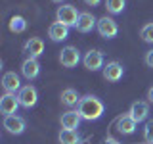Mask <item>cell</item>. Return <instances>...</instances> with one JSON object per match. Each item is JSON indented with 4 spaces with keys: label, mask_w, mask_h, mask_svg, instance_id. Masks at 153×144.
I'll use <instances>...</instances> for the list:
<instances>
[{
    "label": "cell",
    "mask_w": 153,
    "mask_h": 144,
    "mask_svg": "<svg viewBox=\"0 0 153 144\" xmlns=\"http://www.w3.org/2000/svg\"><path fill=\"white\" fill-rule=\"evenodd\" d=\"M128 115H130L136 123H142V121H146L147 115H149V106H147L146 102H134L130 106V112H128Z\"/></svg>",
    "instance_id": "14"
},
{
    "label": "cell",
    "mask_w": 153,
    "mask_h": 144,
    "mask_svg": "<svg viewBox=\"0 0 153 144\" xmlns=\"http://www.w3.org/2000/svg\"><path fill=\"white\" fill-rule=\"evenodd\" d=\"M96 25H98V19L94 17V14L82 12V14L79 16V21H76V31H80V33H90Z\"/></svg>",
    "instance_id": "13"
},
{
    "label": "cell",
    "mask_w": 153,
    "mask_h": 144,
    "mask_svg": "<svg viewBox=\"0 0 153 144\" xmlns=\"http://www.w3.org/2000/svg\"><path fill=\"white\" fill-rule=\"evenodd\" d=\"M27 29V21L21 16H13L10 19V31L12 33H23Z\"/></svg>",
    "instance_id": "21"
},
{
    "label": "cell",
    "mask_w": 153,
    "mask_h": 144,
    "mask_svg": "<svg viewBox=\"0 0 153 144\" xmlns=\"http://www.w3.org/2000/svg\"><path fill=\"white\" fill-rule=\"evenodd\" d=\"M82 64L88 71H98V69H102V67H105L103 65V54L100 50H90V52H86V56L82 58Z\"/></svg>",
    "instance_id": "8"
},
{
    "label": "cell",
    "mask_w": 153,
    "mask_h": 144,
    "mask_svg": "<svg viewBox=\"0 0 153 144\" xmlns=\"http://www.w3.org/2000/svg\"><path fill=\"white\" fill-rule=\"evenodd\" d=\"M146 64H147V67H153V50H149L146 54Z\"/></svg>",
    "instance_id": "24"
},
{
    "label": "cell",
    "mask_w": 153,
    "mask_h": 144,
    "mask_svg": "<svg viewBox=\"0 0 153 144\" xmlns=\"http://www.w3.org/2000/svg\"><path fill=\"white\" fill-rule=\"evenodd\" d=\"M21 73L27 81H33L36 79L38 73H40V64H38L36 58H25L21 64Z\"/></svg>",
    "instance_id": "10"
},
{
    "label": "cell",
    "mask_w": 153,
    "mask_h": 144,
    "mask_svg": "<svg viewBox=\"0 0 153 144\" xmlns=\"http://www.w3.org/2000/svg\"><path fill=\"white\" fill-rule=\"evenodd\" d=\"M25 127H27L25 119L19 117V115H8V117H4V129L10 134H23Z\"/></svg>",
    "instance_id": "7"
},
{
    "label": "cell",
    "mask_w": 153,
    "mask_h": 144,
    "mask_svg": "<svg viewBox=\"0 0 153 144\" xmlns=\"http://www.w3.org/2000/svg\"><path fill=\"white\" fill-rule=\"evenodd\" d=\"M80 115L79 112H73V110H69V112H65L61 115V127L67 129V131H75V129H79L80 125Z\"/></svg>",
    "instance_id": "16"
},
{
    "label": "cell",
    "mask_w": 153,
    "mask_h": 144,
    "mask_svg": "<svg viewBox=\"0 0 153 144\" xmlns=\"http://www.w3.org/2000/svg\"><path fill=\"white\" fill-rule=\"evenodd\" d=\"M76 112H79V115L84 121H96V119H100L103 115L105 106L100 98H96L92 94H86L80 98L79 106H76Z\"/></svg>",
    "instance_id": "1"
},
{
    "label": "cell",
    "mask_w": 153,
    "mask_h": 144,
    "mask_svg": "<svg viewBox=\"0 0 153 144\" xmlns=\"http://www.w3.org/2000/svg\"><path fill=\"white\" fill-rule=\"evenodd\" d=\"M48 37H50L52 42H61L69 37V27H65L63 23H59V21H54L48 27Z\"/></svg>",
    "instance_id": "12"
},
{
    "label": "cell",
    "mask_w": 153,
    "mask_h": 144,
    "mask_svg": "<svg viewBox=\"0 0 153 144\" xmlns=\"http://www.w3.org/2000/svg\"><path fill=\"white\" fill-rule=\"evenodd\" d=\"M52 2H56V4H61V2H63V0H52Z\"/></svg>",
    "instance_id": "28"
},
{
    "label": "cell",
    "mask_w": 153,
    "mask_h": 144,
    "mask_svg": "<svg viewBox=\"0 0 153 144\" xmlns=\"http://www.w3.org/2000/svg\"><path fill=\"white\" fill-rule=\"evenodd\" d=\"M140 37H142L143 42H149V44H153V23H147V25L142 27Z\"/></svg>",
    "instance_id": "22"
},
{
    "label": "cell",
    "mask_w": 153,
    "mask_h": 144,
    "mask_svg": "<svg viewBox=\"0 0 153 144\" xmlns=\"http://www.w3.org/2000/svg\"><path fill=\"white\" fill-rule=\"evenodd\" d=\"M143 140L147 144H153V119L146 123V129H143Z\"/></svg>",
    "instance_id": "23"
},
{
    "label": "cell",
    "mask_w": 153,
    "mask_h": 144,
    "mask_svg": "<svg viewBox=\"0 0 153 144\" xmlns=\"http://www.w3.org/2000/svg\"><path fill=\"white\" fill-rule=\"evenodd\" d=\"M79 16H80V14L76 12V8L73 6V4H63V6H59V8H57V12H56L57 21L63 23L65 27H76Z\"/></svg>",
    "instance_id": "2"
},
{
    "label": "cell",
    "mask_w": 153,
    "mask_h": 144,
    "mask_svg": "<svg viewBox=\"0 0 153 144\" xmlns=\"http://www.w3.org/2000/svg\"><path fill=\"white\" fill-rule=\"evenodd\" d=\"M86 4H88V6H98L100 2H102V0H84Z\"/></svg>",
    "instance_id": "26"
},
{
    "label": "cell",
    "mask_w": 153,
    "mask_h": 144,
    "mask_svg": "<svg viewBox=\"0 0 153 144\" xmlns=\"http://www.w3.org/2000/svg\"><path fill=\"white\" fill-rule=\"evenodd\" d=\"M2 86H4L6 92H12V94H16V92H19V90L23 88L19 77L13 73V71H8V73L2 77Z\"/></svg>",
    "instance_id": "15"
},
{
    "label": "cell",
    "mask_w": 153,
    "mask_h": 144,
    "mask_svg": "<svg viewBox=\"0 0 153 144\" xmlns=\"http://www.w3.org/2000/svg\"><path fill=\"white\" fill-rule=\"evenodd\" d=\"M59 144H80V136L76 131H63L59 133Z\"/></svg>",
    "instance_id": "19"
},
{
    "label": "cell",
    "mask_w": 153,
    "mask_h": 144,
    "mask_svg": "<svg viewBox=\"0 0 153 144\" xmlns=\"http://www.w3.org/2000/svg\"><path fill=\"white\" fill-rule=\"evenodd\" d=\"M96 29H98V33H100V37H103V38H115L119 35V25H117V21H115L113 17H102V19H98V25H96Z\"/></svg>",
    "instance_id": "3"
},
{
    "label": "cell",
    "mask_w": 153,
    "mask_h": 144,
    "mask_svg": "<svg viewBox=\"0 0 153 144\" xmlns=\"http://www.w3.org/2000/svg\"><path fill=\"white\" fill-rule=\"evenodd\" d=\"M59 62H61L63 67H67V69L76 67L79 62H80V52L76 50L75 46H65V48H61V52H59Z\"/></svg>",
    "instance_id": "4"
},
{
    "label": "cell",
    "mask_w": 153,
    "mask_h": 144,
    "mask_svg": "<svg viewBox=\"0 0 153 144\" xmlns=\"http://www.w3.org/2000/svg\"><path fill=\"white\" fill-rule=\"evenodd\" d=\"M17 100H19V104L23 106V108H33L36 102H38V92H36V88L33 85H25L21 90L17 92Z\"/></svg>",
    "instance_id": "5"
},
{
    "label": "cell",
    "mask_w": 153,
    "mask_h": 144,
    "mask_svg": "<svg viewBox=\"0 0 153 144\" xmlns=\"http://www.w3.org/2000/svg\"><path fill=\"white\" fill-rule=\"evenodd\" d=\"M103 144H121V142H119V140H115L113 136H107V138L103 140Z\"/></svg>",
    "instance_id": "25"
},
{
    "label": "cell",
    "mask_w": 153,
    "mask_h": 144,
    "mask_svg": "<svg viewBox=\"0 0 153 144\" xmlns=\"http://www.w3.org/2000/svg\"><path fill=\"white\" fill-rule=\"evenodd\" d=\"M147 100H149V102L153 104V86H151L149 90H147Z\"/></svg>",
    "instance_id": "27"
},
{
    "label": "cell",
    "mask_w": 153,
    "mask_h": 144,
    "mask_svg": "<svg viewBox=\"0 0 153 144\" xmlns=\"http://www.w3.org/2000/svg\"><path fill=\"white\" fill-rule=\"evenodd\" d=\"M80 98H82V96H79V92H76L75 88H65L63 92H61V96H59L61 104H63V106H67V108H73V106H79Z\"/></svg>",
    "instance_id": "18"
},
{
    "label": "cell",
    "mask_w": 153,
    "mask_h": 144,
    "mask_svg": "<svg viewBox=\"0 0 153 144\" xmlns=\"http://www.w3.org/2000/svg\"><path fill=\"white\" fill-rule=\"evenodd\" d=\"M23 52L27 54V58H38L44 54V40L38 37H31L23 46Z\"/></svg>",
    "instance_id": "9"
},
{
    "label": "cell",
    "mask_w": 153,
    "mask_h": 144,
    "mask_svg": "<svg viewBox=\"0 0 153 144\" xmlns=\"http://www.w3.org/2000/svg\"><path fill=\"white\" fill-rule=\"evenodd\" d=\"M123 75H124V67L119 64V62H109V64L103 67V77H105V81H109V83L121 81Z\"/></svg>",
    "instance_id": "11"
},
{
    "label": "cell",
    "mask_w": 153,
    "mask_h": 144,
    "mask_svg": "<svg viewBox=\"0 0 153 144\" xmlns=\"http://www.w3.org/2000/svg\"><path fill=\"white\" fill-rule=\"evenodd\" d=\"M105 8H107L109 14L117 16V14L124 12V8H126V0H105Z\"/></svg>",
    "instance_id": "20"
},
{
    "label": "cell",
    "mask_w": 153,
    "mask_h": 144,
    "mask_svg": "<svg viewBox=\"0 0 153 144\" xmlns=\"http://www.w3.org/2000/svg\"><path fill=\"white\" fill-rule=\"evenodd\" d=\"M136 125H138V123L126 113V115H123V117L117 119V131L123 133V134H132L134 131H136Z\"/></svg>",
    "instance_id": "17"
},
{
    "label": "cell",
    "mask_w": 153,
    "mask_h": 144,
    "mask_svg": "<svg viewBox=\"0 0 153 144\" xmlns=\"http://www.w3.org/2000/svg\"><path fill=\"white\" fill-rule=\"evenodd\" d=\"M19 106H21V104H19L17 96L12 94V92H6L2 98H0V112L4 113V117H8V115H16Z\"/></svg>",
    "instance_id": "6"
}]
</instances>
